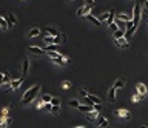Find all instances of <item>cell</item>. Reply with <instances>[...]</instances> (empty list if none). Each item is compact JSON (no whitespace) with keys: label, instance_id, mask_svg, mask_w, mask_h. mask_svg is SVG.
<instances>
[{"label":"cell","instance_id":"cell-18","mask_svg":"<svg viewBox=\"0 0 148 128\" xmlns=\"http://www.w3.org/2000/svg\"><path fill=\"white\" fill-rule=\"evenodd\" d=\"M0 28H2V29H8L9 28V23H8V20H6V19L0 17Z\"/></svg>","mask_w":148,"mask_h":128},{"label":"cell","instance_id":"cell-10","mask_svg":"<svg viewBox=\"0 0 148 128\" xmlns=\"http://www.w3.org/2000/svg\"><path fill=\"white\" fill-rule=\"evenodd\" d=\"M116 43L119 45V46H122V48H130V43H128V40L125 39V37H119V39H116Z\"/></svg>","mask_w":148,"mask_h":128},{"label":"cell","instance_id":"cell-2","mask_svg":"<svg viewBox=\"0 0 148 128\" xmlns=\"http://www.w3.org/2000/svg\"><path fill=\"white\" fill-rule=\"evenodd\" d=\"M139 22H140V6L137 5V3H136L134 9H133V25L137 26Z\"/></svg>","mask_w":148,"mask_h":128},{"label":"cell","instance_id":"cell-39","mask_svg":"<svg viewBox=\"0 0 148 128\" xmlns=\"http://www.w3.org/2000/svg\"><path fill=\"white\" fill-rule=\"evenodd\" d=\"M5 82V73H0V85Z\"/></svg>","mask_w":148,"mask_h":128},{"label":"cell","instance_id":"cell-46","mask_svg":"<svg viewBox=\"0 0 148 128\" xmlns=\"http://www.w3.org/2000/svg\"><path fill=\"white\" fill-rule=\"evenodd\" d=\"M140 128H147V127H140Z\"/></svg>","mask_w":148,"mask_h":128},{"label":"cell","instance_id":"cell-25","mask_svg":"<svg viewBox=\"0 0 148 128\" xmlns=\"http://www.w3.org/2000/svg\"><path fill=\"white\" fill-rule=\"evenodd\" d=\"M117 19H120V20H123V22L133 20V17H131V16H128V14H119V16H117Z\"/></svg>","mask_w":148,"mask_h":128},{"label":"cell","instance_id":"cell-17","mask_svg":"<svg viewBox=\"0 0 148 128\" xmlns=\"http://www.w3.org/2000/svg\"><path fill=\"white\" fill-rule=\"evenodd\" d=\"M86 19H88L90 22H93L94 25H97V26H100V20H99V19H96L93 16V14H86Z\"/></svg>","mask_w":148,"mask_h":128},{"label":"cell","instance_id":"cell-3","mask_svg":"<svg viewBox=\"0 0 148 128\" xmlns=\"http://www.w3.org/2000/svg\"><path fill=\"white\" fill-rule=\"evenodd\" d=\"M96 125L100 127V128H108V119L104 117V116H99L97 120H96Z\"/></svg>","mask_w":148,"mask_h":128},{"label":"cell","instance_id":"cell-6","mask_svg":"<svg viewBox=\"0 0 148 128\" xmlns=\"http://www.w3.org/2000/svg\"><path fill=\"white\" fill-rule=\"evenodd\" d=\"M116 114L119 116V117H123V119H130V117H131L130 111L125 110V108H120V110H117V111H116Z\"/></svg>","mask_w":148,"mask_h":128},{"label":"cell","instance_id":"cell-31","mask_svg":"<svg viewBox=\"0 0 148 128\" xmlns=\"http://www.w3.org/2000/svg\"><path fill=\"white\" fill-rule=\"evenodd\" d=\"M108 17H110V13H104L100 17H99V20H100V22H107Z\"/></svg>","mask_w":148,"mask_h":128},{"label":"cell","instance_id":"cell-37","mask_svg":"<svg viewBox=\"0 0 148 128\" xmlns=\"http://www.w3.org/2000/svg\"><path fill=\"white\" fill-rule=\"evenodd\" d=\"M110 29L114 32V31H117V29H119V26H117V23H111V25H110Z\"/></svg>","mask_w":148,"mask_h":128},{"label":"cell","instance_id":"cell-26","mask_svg":"<svg viewBox=\"0 0 148 128\" xmlns=\"http://www.w3.org/2000/svg\"><path fill=\"white\" fill-rule=\"evenodd\" d=\"M114 23V11H110V17L107 19V25Z\"/></svg>","mask_w":148,"mask_h":128},{"label":"cell","instance_id":"cell-32","mask_svg":"<svg viewBox=\"0 0 148 128\" xmlns=\"http://www.w3.org/2000/svg\"><path fill=\"white\" fill-rule=\"evenodd\" d=\"M51 113H52V114H54V116H57L59 113H60V105H57V107H52Z\"/></svg>","mask_w":148,"mask_h":128},{"label":"cell","instance_id":"cell-12","mask_svg":"<svg viewBox=\"0 0 148 128\" xmlns=\"http://www.w3.org/2000/svg\"><path fill=\"white\" fill-rule=\"evenodd\" d=\"M45 31L48 32V36H54V37H59V36H60V32L57 31V29H56V28H51V26H46V28H45Z\"/></svg>","mask_w":148,"mask_h":128},{"label":"cell","instance_id":"cell-27","mask_svg":"<svg viewBox=\"0 0 148 128\" xmlns=\"http://www.w3.org/2000/svg\"><path fill=\"white\" fill-rule=\"evenodd\" d=\"M40 99H42V100H43V102H45V103H51V100H52V97H51V96H49V94H43V96H42V97H40Z\"/></svg>","mask_w":148,"mask_h":128},{"label":"cell","instance_id":"cell-19","mask_svg":"<svg viewBox=\"0 0 148 128\" xmlns=\"http://www.w3.org/2000/svg\"><path fill=\"white\" fill-rule=\"evenodd\" d=\"M77 110L79 111H83V113H88V111L93 110V107H90V105H79Z\"/></svg>","mask_w":148,"mask_h":128},{"label":"cell","instance_id":"cell-14","mask_svg":"<svg viewBox=\"0 0 148 128\" xmlns=\"http://www.w3.org/2000/svg\"><path fill=\"white\" fill-rule=\"evenodd\" d=\"M28 70H29V60L28 59H25V62H23V65H22V76H26L28 74Z\"/></svg>","mask_w":148,"mask_h":128},{"label":"cell","instance_id":"cell-41","mask_svg":"<svg viewBox=\"0 0 148 128\" xmlns=\"http://www.w3.org/2000/svg\"><path fill=\"white\" fill-rule=\"evenodd\" d=\"M143 8H145V13L148 16V0H145V3H143Z\"/></svg>","mask_w":148,"mask_h":128},{"label":"cell","instance_id":"cell-22","mask_svg":"<svg viewBox=\"0 0 148 128\" xmlns=\"http://www.w3.org/2000/svg\"><path fill=\"white\" fill-rule=\"evenodd\" d=\"M86 116H88V119H90V120H97V119H96V116H97V111H94V110L88 111V113H86Z\"/></svg>","mask_w":148,"mask_h":128},{"label":"cell","instance_id":"cell-44","mask_svg":"<svg viewBox=\"0 0 148 128\" xmlns=\"http://www.w3.org/2000/svg\"><path fill=\"white\" fill-rule=\"evenodd\" d=\"M71 128H86V127H83V125H76V127H71Z\"/></svg>","mask_w":148,"mask_h":128},{"label":"cell","instance_id":"cell-40","mask_svg":"<svg viewBox=\"0 0 148 128\" xmlns=\"http://www.w3.org/2000/svg\"><path fill=\"white\" fill-rule=\"evenodd\" d=\"M3 84H9V74L8 73H5V82Z\"/></svg>","mask_w":148,"mask_h":128},{"label":"cell","instance_id":"cell-35","mask_svg":"<svg viewBox=\"0 0 148 128\" xmlns=\"http://www.w3.org/2000/svg\"><path fill=\"white\" fill-rule=\"evenodd\" d=\"M43 110H45V111H51V110H52V105H51V103H45V105H43Z\"/></svg>","mask_w":148,"mask_h":128},{"label":"cell","instance_id":"cell-47","mask_svg":"<svg viewBox=\"0 0 148 128\" xmlns=\"http://www.w3.org/2000/svg\"><path fill=\"white\" fill-rule=\"evenodd\" d=\"M147 22H148V17H147Z\"/></svg>","mask_w":148,"mask_h":128},{"label":"cell","instance_id":"cell-28","mask_svg":"<svg viewBox=\"0 0 148 128\" xmlns=\"http://www.w3.org/2000/svg\"><path fill=\"white\" fill-rule=\"evenodd\" d=\"M114 23H117V26H119V29H123V31L127 29V25H125V23H122V20H120V19H117V20L114 22Z\"/></svg>","mask_w":148,"mask_h":128},{"label":"cell","instance_id":"cell-13","mask_svg":"<svg viewBox=\"0 0 148 128\" xmlns=\"http://www.w3.org/2000/svg\"><path fill=\"white\" fill-rule=\"evenodd\" d=\"M108 100L111 103L116 102V88L114 86H111V90H110V93H108Z\"/></svg>","mask_w":148,"mask_h":128},{"label":"cell","instance_id":"cell-20","mask_svg":"<svg viewBox=\"0 0 148 128\" xmlns=\"http://www.w3.org/2000/svg\"><path fill=\"white\" fill-rule=\"evenodd\" d=\"M86 97H88V99H90L93 103H100V99H99L97 96H94V94H90V93H88V96H86Z\"/></svg>","mask_w":148,"mask_h":128},{"label":"cell","instance_id":"cell-36","mask_svg":"<svg viewBox=\"0 0 148 128\" xmlns=\"http://www.w3.org/2000/svg\"><path fill=\"white\" fill-rule=\"evenodd\" d=\"M51 105H52V107H57V105H60V100H59V99H54V97H52Z\"/></svg>","mask_w":148,"mask_h":128},{"label":"cell","instance_id":"cell-29","mask_svg":"<svg viewBox=\"0 0 148 128\" xmlns=\"http://www.w3.org/2000/svg\"><path fill=\"white\" fill-rule=\"evenodd\" d=\"M123 29H117V31H114V32H113V34H114V37H116V39H119V37H122L123 36Z\"/></svg>","mask_w":148,"mask_h":128},{"label":"cell","instance_id":"cell-34","mask_svg":"<svg viewBox=\"0 0 148 128\" xmlns=\"http://www.w3.org/2000/svg\"><path fill=\"white\" fill-rule=\"evenodd\" d=\"M93 110L99 113V111L102 110V105H100V103H94V105H93Z\"/></svg>","mask_w":148,"mask_h":128},{"label":"cell","instance_id":"cell-1","mask_svg":"<svg viewBox=\"0 0 148 128\" xmlns=\"http://www.w3.org/2000/svg\"><path fill=\"white\" fill-rule=\"evenodd\" d=\"M39 91H40V84H37V85L31 86L29 90H26L25 94H23V97H22V105H29L37 97Z\"/></svg>","mask_w":148,"mask_h":128},{"label":"cell","instance_id":"cell-42","mask_svg":"<svg viewBox=\"0 0 148 128\" xmlns=\"http://www.w3.org/2000/svg\"><path fill=\"white\" fill-rule=\"evenodd\" d=\"M8 127V123L5 122V120H3V122H0V128H6Z\"/></svg>","mask_w":148,"mask_h":128},{"label":"cell","instance_id":"cell-9","mask_svg":"<svg viewBox=\"0 0 148 128\" xmlns=\"http://www.w3.org/2000/svg\"><path fill=\"white\" fill-rule=\"evenodd\" d=\"M136 91H137V93L140 94V96H145L148 90H147L145 84H142V82H140V84H137V85H136Z\"/></svg>","mask_w":148,"mask_h":128},{"label":"cell","instance_id":"cell-45","mask_svg":"<svg viewBox=\"0 0 148 128\" xmlns=\"http://www.w3.org/2000/svg\"><path fill=\"white\" fill-rule=\"evenodd\" d=\"M70 2H76V0H70Z\"/></svg>","mask_w":148,"mask_h":128},{"label":"cell","instance_id":"cell-7","mask_svg":"<svg viewBox=\"0 0 148 128\" xmlns=\"http://www.w3.org/2000/svg\"><path fill=\"white\" fill-rule=\"evenodd\" d=\"M28 50L31 51L33 54H37V56H43V54H46V51H45L43 48H39V46H29Z\"/></svg>","mask_w":148,"mask_h":128},{"label":"cell","instance_id":"cell-38","mask_svg":"<svg viewBox=\"0 0 148 128\" xmlns=\"http://www.w3.org/2000/svg\"><path fill=\"white\" fill-rule=\"evenodd\" d=\"M79 94H80V96H83V97H86V96H88V91H85V90H79Z\"/></svg>","mask_w":148,"mask_h":128},{"label":"cell","instance_id":"cell-24","mask_svg":"<svg viewBox=\"0 0 148 128\" xmlns=\"http://www.w3.org/2000/svg\"><path fill=\"white\" fill-rule=\"evenodd\" d=\"M140 99H142V96H140L139 93H136V94H133L131 102H133V103H137V102H140Z\"/></svg>","mask_w":148,"mask_h":128},{"label":"cell","instance_id":"cell-33","mask_svg":"<svg viewBox=\"0 0 148 128\" xmlns=\"http://www.w3.org/2000/svg\"><path fill=\"white\" fill-rule=\"evenodd\" d=\"M62 88H63V90H68V88H71V82H68V80L62 82Z\"/></svg>","mask_w":148,"mask_h":128},{"label":"cell","instance_id":"cell-8","mask_svg":"<svg viewBox=\"0 0 148 128\" xmlns=\"http://www.w3.org/2000/svg\"><path fill=\"white\" fill-rule=\"evenodd\" d=\"M52 60H54L56 65H62V66H65V65H68V63H70V59L63 57V56H60V57H57V59H52Z\"/></svg>","mask_w":148,"mask_h":128},{"label":"cell","instance_id":"cell-15","mask_svg":"<svg viewBox=\"0 0 148 128\" xmlns=\"http://www.w3.org/2000/svg\"><path fill=\"white\" fill-rule=\"evenodd\" d=\"M6 20H8V23H9V28H11V26H14V25L17 23V19H16V16H14V14H8Z\"/></svg>","mask_w":148,"mask_h":128},{"label":"cell","instance_id":"cell-21","mask_svg":"<svg viewBox=\"0 0 148 128\" xmlns=\"http://www.w3.org/2000/svg\"><path fill=\"white\" fill-rule=\"evenodd\" d=\"M40 34V29L39 28H33L31 31L28 32V37H36V36H39Z\"/></svg>","mask_w":148,"mask_h":128},{"label":"cell","instance_id":"cell-16","mask_svg":"<svg viewBox=\"0 0 148 128\" xmlns=\"http://www.w3.org/2000/svg\"><path fill=\"white\" fill-rule=\"evenodd\" d=\"M123 85H125V79H117L113 86H114L116 90H120V88H123Z\"/></svg>","mask_w":148,"mask_h":128},{"label":"cell","instance_id":"cell-43","mask_svg":"<svg viewBox=\"0 0 148 128\" xmlns=\"http://www.w3.org/2000/svg\"><path fill=\"white\" fill-rule=\"evenodd\" d=\"M86 5H90V6H94V0H86Z\"/></svg>","mask_w":148,"mask_h":128},{"label":"cell","instance_id":"cell-5","mask_svg":"<svg viewBox=\"0 0 148 128\" xmlns=\"http://www.w3.org/2000/svg\"><path fill=\"white\" fill-rule=\"evenodd\" d=\"M93 6H90V5H86V6H82V8H79L77 9V16L79 17H82V16H86V14H90V11Z\"/></svg>","mask_w":148,"mask_h":128},{"label":"cell","instance_id":"cell-4","mask_svg":"<svg viewBox=\"0 0 148 128\" xmlns=\"http://www.w3.org/2000/svg\"><path fill=\"white\" fill-rule=\"evenodd\" d=\"M43 40L46 45H59V42H60V39H57L54 36H46V37H43Z\"/></svg>","mask_w":148,"mask_h":128},{"label":"cell","instance_id":"cell-11","mask_svg":"<svg viewBox=\"0 0 148 128\" xmlns=\"http://www.w3.org/2000/svg\"><path fill=\"white\" fill-rule=\"evenodd\" d=\"M23 79H25L23 76H20L19 79H16V80H13V82H11V90H17L19 86L22 85V82H23Z\"/></svg>","mask_w":148,"mask_h":128},{"label":"cell","instance_id":"cell-30","mask_svg":"<svg viewBox=\"0 0 148 128\" xmlns=\"http://www.w3.org/2000/svg\"><path fill=\"white\" fill-rule=\"evenodd\" d=\"M68 105H70V107H73V108H77L80 103H79V100L74 99V100H70V102H68Z\"/></svg>","mask_w":148,"mask_h":128},{"label":"cell","instance_id":"cell-23","mask_svg":"<svg viewBox=\"0 0 148 128\" xmlns=\"http://www.w3.org/2000/svg\"><path fill=\"white\" fill-rule=\"evenodd\" d=\"M46 54H48L51 59H57V57H60V56H62V54H60V52H57V51H46Z\"/></svg>","mask_w":148,"mask_h":128}]
</instances>
